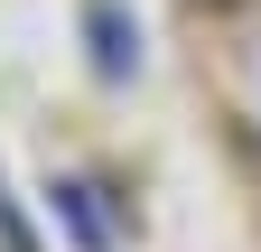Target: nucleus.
<instances>
[{
	"mask_svg": "<svg viewBox=\"0 0 261 252\" xmlns=\"http://www.w3.org/2000/svg\"><path fill=\"white\" fill-rule=\"evenodd\" d=\"M56 206H65V224H75V243H103V215L84 206V187H56Z\"/></svg>",
	"mask_w": 261,
	"mask_h": 252,
	"instance_id": "nucleus-2",
	"label": "nucleus"
},
{
	"mask_svg": "<svg viewBox=\"0 0 261 252\" xmlns=\"http://www.w3.org/2000/svg\"><path fill=\"white\" fill-rule=\"evenodd\" d=\"M84 28H93V66H103V75H130V66H140V47H130V28H121V10H112V0H93V10H84Z\"/></svg>",
	"mask_w": 261,
	"mask_h": 252,
	"instance_id": "nucleus-1",
	"label": "nucleus"
}]
</instances>
